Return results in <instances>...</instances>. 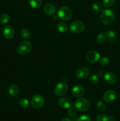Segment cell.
<instances>
[{
	"label": "cell",
	"instance_id": "5",
	"mask_svg": "<svg viewBox=\"0 0 120 121\" xmlns=\"http://www.w3.org/2000/svg\"><path fill=\"white\" fill-rule=\"evenodd\" d=\"M85 29V25L80 21H75L71 22L69 26V30L72 33L78 34L83 31Z\"/></svg>",
	"mask_w": 120,
	"mask_h": 121
},
{
	"label": "cell",
	"instance_id": "12",
	"mask_svg": "<svg viewBox=\"0 0 120 121\" xmlns=\"http://www.w3.org/2000/svg\"><path fill=\"white\" fill-rule=\"evenodd\" d=\"M72 104V101L67 97H62L58 100V105L64 109L71 108Z\"/></svg>",
	"mask_w": 120,
	"mask_h": 121
},
{
	"label": "cell",
	"instance_id": "17",
	"mask_svg": "<svg viewBox=\"0 0 120 121\" xmlns=\"http://www.w3.org/2000/svg\"><path fill=\"white\" fill-rule=\"evenodd\" d=\"M105 35L106 36V39L110 42H113L116 40V34L112 30H108L105 32Z\"/></svg>",
	"mask_w": 120,
	"mask_h": 121
},
{
	"label": "cell",
	"instance_id": "10",
	"mask_svg": "<svg viewBox=\"0 0 120 121\" xmlns=\"http://www.w3.org/2000/svg\"><path fill=\"white\" fill-rule=\"evenodd\" d=\"M2 33L4 37L8 40H11L15 35V31L11 26H7L4 27Z\"/></svg>",
	"mask_w": 120,
	"mask_h": 121
},
{
	"label": "cell",
	"instance_id": "18",
	"mask_svg": "<svg viewBox=\"0 0 120 121\" xmlns=\"http://www.w3.org/2000/svg\"><path fill=\"white\" fill-rule=\"evenodd\" d=\"M57 29L60 32L62 33H65L68 32V27L66 23L64 22H60L57 24Z\"/></svg>",
	"mask_w": 120,
	"mask_h": 121
},
{
	"label": "cell",
	"instance_id": "21",
	"mask_svg": "<svg viewBox=\"0 0 120 121\" xmlns=\"http://www.w3.org/2000/svg\"><path fill=\"white\" fill-rule=\"evenodd\" d=\"M19 105H20V107L22 109L28 108L29 106V100L25 98H22L19 102Z\"/></svg>",
	"mask_w": 120,
	"mask_h": 121
},
{
	"label": "cell",
	"instance_id": "23",
	"mask_svg": "<svg viewBox=\"0 0 120 121\" xmlns=\"http://www.w3.org/2000/svg\"><path fill=\"white\" fill-rule=\"evenodd\" d=\"M9 19H10L9 15L5 13V14H2L0 17V22L2 24H6L9 22Z\"/></svg>",
	"mask_w": 120,
	"mask_h": 121
},
{
	"label": "cell",
	"instance_id": "9",
	"mask_svg": "<svg viewBox=\"0 0 120 121\" xmlns=\"http://www.w3.org/2000/svg\"><path fill=\"white\" fill-rule=\"evenodd\" d=\"M90 74L89 70L86 67H82L78 69L75 72V76L78 79H83L88 78Z\"/></svg>",
	"mask_w": 120,
	"mask_h": 121
},
{
	"label": "cell",
	"instance_id": "11",
	"mask_svg": "<svg viewBox=\"0 0 120 121\" xmlns=\"http://www.w3.org/2000/svg\"><path fill=\"white\" fill-rule=\"evenodd\" d=\"M116 93L115 91H112V90H109L107 92H105L103 95V100L106 103L110 104L114 102L116 98Z\"/></svg>",
	"mask_w": 120,
	"mask_h": 121
},
{
	"label": "cell",
	"instance_id": "15",
	"mask_svg": "<svg viewBox=\"0 0 120 121\" xmlns=\"http://www.w3.org/2000/svg\"><path fill=\"white\" fill-rule=\"evenodd\" d=\"M44 13L47 15H52L56 12V8L53 4L49 3L44 6Z\"/></svg>",
	"mask_w": 120,
	"mask_h": 121
},
{
	"label": "cell",
	"instance_id": "8",
	"mask_svg": "<svg viewBox=\"0 0 120 121\" xmlns=\"http://www.w3.org/2000/svg\"><path fill=\"white\" fill-rule=\"evenodd\" d=\"M86 59L91 63H96L100 59V54L95 50H90L86 54Z\"/></svg>",
	"mask_w": 120,
	"mask_h": 121
},
{
	"label": "cell",
	"instance_id": "14",
	"mask_svg": "<svg viewBox=\"0 0 120 121\" xmlns=\"http://www.w3.org/2000/svg\"><path fill=\"white\" fill-rule=\"evenodd\" d=\"M104 79L107 83L112 85L116 82V77L112 72H107L104 74Z\"/></svg>",
	"mask_w": 120,
	"mask_h": 121
},
{
	"label": "cell",
	"instance_id": "2",
	"mask_svg": "<svg viewBox=\"0 0 120 121\" xmlns=\"http://www.w3.org/2000/svg\"><path fill=\"white\" fill-rule=\"evenodd\" d=\"M57 14L59 18L63 21H68L72 17V11L71 9L66 6L60 7L58 10Z\"/></svg>",
	"mask_w": 120,
	"mask_h": 121
},
{
	"label": "cell",
	"instance_id": "24",
	"mask_svg": "<svg viewBox=\"0 0 120 121\" xmlns=\"http://www.w3.org/2000/svg\"><path fill=\"white\" fill-rule=\"evenodd\" d=\"M96 109L99 111V112H102L105 111V105L104 103L102 101V100H99L96 103Z\"/></svg>",
	"mask_w": 120,
	"mask_h": 121
},
{
	"label": "cell",
	"instance_id": "6",
	"mask_svg": "<svg viewBox=\"0 0 120 121\" xmlns=\"http://www.w3.org/2000/svg\"><path fill=\"white\" fill-rule=\"evenodd\" d=\"M45 99L42 96L40 95H35L32 98L31 104L32 106L35 109H40L44 106Z\"/></svg>",
	"mask_w": 120,
	"mask_h": 121
},
{
	"label": "cell",
	"instance_id": "32",
	"mask_svg": "<svg viewBox=\"0 0 120 121\" xmlns=\"http://www.w3.org/2000/svg\"><path fill=\"white\" fill-rule=\"evenodd\" d=\"M61 121H72L71 119H70L69 118H64Z\"/></svg>",
	"mask_w": 120,
	"mask_h": 121
},
{
	"label": "cell",
	"instance_id": "34",
	"mask_svg": "<svg viewBox=\"0 0 120 121\" xmlns=\"http://www.w3.org/2000/svg\"></svg>",
	"mask_w": 120,
	"mask_h": 121
},
{
	"label": "cell",
	"instance_id": "27",
	"mask_svg": "<svg viewBox=\"0 0 120 121\" xmlns=\"http://www.w3.org/2000/svg\"><path fill=\"white\" fill-rule=\"evenodd\" d=\"M89 82L93 85H96L99 82V77L96 74H92L89 78Z\"/></svg>",
	"mask_w": 120,
	"mask_h": 121
},
{
	"label": "cell",
	"instance_id": "1",
	"mask_svg": "<svg viewBox=\"0 0 120 121\" xmlns=\"http://www.w3.org/2000/svg\"><path fill=\"white\" fill-rule=\"evenodd\" d=\"M115 15L114 11L111 9H106L101 11L100 15V20L103 24L106 25H110L114 22Z\"/></svg>",
	"mask_w": 120,
	"mask_h": 121
},
{
	"label": "cell",
	"instance_id": "13",
	"mask_svg": "<svg viewBox=\"0 0 120 121\" xmlns=\"http://www.w3.org/2000/svg\"><path fill=\"white\" fill-rule=\"evenodd\" d=\"M84 88L81 85H75L72 89V94L76 98H81L84 95Z\"/></svg>",
	"mask_w": 120,
	"mask_h": 121
},
{
	"label": "cell",
	"instance_id": "25",
	"mask_svg": "<svg viewBox=\"0 0 120 121\" xmlns=\"http://www.w3.org/2000/svg\"><path fill=\"white\" fill-rule=\"evenodd\" d=\"M106 39H106L105 35V34H102V33L98 34L96 38V42L100 44L104 43Z\"/></svg>",
	"mask_w": 120,
	"mask_h": 121
},
{
	"label": "cell",
	"instance_id": "28",
	"mask_svg": "<svg viewBox=\"0 0 120 121\" xmlns=\"http://www.w3.org/2000/svg\"><path fill=\"white\" fill-rule=\"evenodd\" d=\"M115 1V0H102V4L105 7L109 8L114 5Z\"/></svg>",
	"mask_w": 120,
	"mask_h": 121
},
{
	"label": "cell",
	"instance_id": "30",
	"mask_svg": "<svg viewBox=\"0 0 120 121\" xmlns=\"http://www.w3.org/2000/svg\"><path fill=\"white\" fill-rule=\"evenodd\" d=\"M77 121H91V118L89 116L84 115H82L77 119Z\"/></svg>",
	"mask_w": 120,
	"mask_h": 121
},
{
	"label": "cell",
	"instance_id": "29",
	"mask_svg": "<svg viewBox=\"0 0 120 121\" xmlns=\"http://www.w3.org/2000/svg\"><path fill=\"white\" fill-rule=\"evenodd\" d=\"M100 62L102 66H108L109 64V60L108 58L106 57H102L101 59H100Z\"/></svg>",
	"mask_w": 120,
	"mask_h": 121
},
{
	"label": "cell",
	"instance_id": "16",
	"mask_svg": "<svg viewBox=\"0 0 120 121\" xmlns=\"http://www.w3.org/2000/svg\"><path fill=\"white\" fill-rule=\"evenodd\" d=\"M8 92L11 96H16L19 93L18 87L15 85H11L8 89Z\"/></svg>",
	"mask_w": 120,
	"mask_h": 121
},
{
	"label": "cell",
	"instance_id": "33",
	"mask_svg": "<svg viewBox=\"0 0 120 121\" xmlns=\"http://www.w3.org/2000/svg\"><path fill=\"white\" fill-rule=\"evenodd\" d=\"M58 15H56V16H54V17H53V18H53V19H54V20H56V19H57V18H58Z\"/></svg>",
	"mask_w": 120,
	"mask_h": 121
},
{
	"label": "cell",
	"instance_id": "31",
	"mask_svg": "<svg viewBox=\"0 0 120 121\" xmlns=\"http://www.w3.org/2000/svg\"><path fill=\"white\" fill-rule=\"evenodd\" d=\"M76 114V108H70L68 111V115L71 117H73Z\"/></svg>",
	"mask_w": 120,
	"mask_h": 121
},
{
	"label": "cell",
	"instance_id": "7",
	"mask_svg": "<svg viewBox=\"0 0 120 121\" xmlns=\"http://www.w3.org/2000/svg\"><path fill=\"white\" fill-rule=\"evenodd\" d=\"M68 89L67 84L65 82H60L56 85L54 89V93L58 96H61L65 94Z\"/></svg>",
	"mask_w": 120,
	"mask_h": 121
},
{
	"label": "cell",
	"instance_id": "22",
	"mask_svg": "<svg viewBox=\"0 0 120 121\" xmlns=\"http://www.w3.org/2000/svg\"><path fill=\"white\" fill-rule=\"evenodd\" d=\"M21 35L23 39H29L31 38V33L27 28H23L21 31Z\"/></svg>",
	"mask_w": 120,
	"mask_h": 121
},
{
	"label": "cell",
	"instance_id": "3",
	"mask_svg": "<svg viewBox=\"0 0 120 121\" xmlns=\"http://www.w3.org/2000/svg\"><path fill=\"white\" fill-rule=\"evenodd\" d=\"M74 106L76 109L81 112H85L88 111L91 106L90 102L88 99L85 98H80L75 100Z\"/></svg>",
	"mask_w": 120,
	"mask_h": 121
},
{
	"label": "cell",
	"instance_id": "26",
	"mask_svg": "<svg viewBox=\"0 0 120 121\" xmlns=\"http://www.w3.org/2000/svg\"><path fill=\"white\" fill-rule=\"evenodd\" d=\"M97 121H109V117L104 113H100L96 117Z\"/></svg>",
	"mask_w": 120,
	"mask_h": 121
},
{
	"label": "cell",
	"instance_id": "4",
	"mask_svg": "<svg viewBox=\"0 0 120 121\" xmlns=\"http://www.w3.org/2000/svg\"><path fill=\"white\" fill-rule=\"evenodd\" d=\"M32 49V45L31 43L28 41H24L20 43L16 48V52L20 55H25L29 52Z\"/></svg>",
	"mask_w": 120,
	"mask_h": 121
},
{
	"label": "cell",
	"instance_id": "19",
	"mask_svg": "<svg viewBox=\"0 0 120 121\" xmlns=\"http://www.w3.org/2000/svg\"><path fill=\"white\" fill-rule=\"evenodd\" d=\"M31 7L33 8H38L41 6L42 0H28Z\"/></svg>",
	"mask_w": 120,
	"mask_h": 121
},
{
	"label": "cell",
	"instance_id": "20",
	"mask_svg": "<svg viewBox=\"0 0 120 121\" xmlns=\"http://www.w3.org/2000/svg\"><path fill=\"white\" fill-rule=\"evenodd\" d=\"M92 7L93 9H94L95 11L97 12V13H100V12H101L103 10L102 5L101 4V3H100V2H98V1L94 2V3L92 4Z\"/></svg>",
	"mask_w": 120,
	"mask_h": 121
}]
</instances>
